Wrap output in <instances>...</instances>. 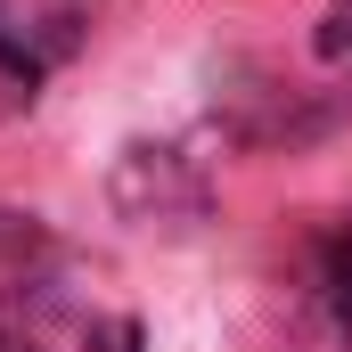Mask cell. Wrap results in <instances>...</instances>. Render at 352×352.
<instances>
[{
  "instance_id": "1",
  "label": "cell",
  "mask_w": 352,
  "mask_h": 352,
  "mask_svg": "<svg viewBox=\"0 0 352 352\" xmlns=\"http://www.w3.org/2000/svg\"><path fill=\"white\" fill-rule=\"evenodd\" d=\"M0 352H140V320L66 278H25L0 303Z\"/></svg>"
},
{
  "instance_id": "2",
  "label": "cell",
  "mask_w": 352,
  "mask_h": 352,
  "mask_svg": "<svg viewBox=\"0 0 352 352\" xmlns=\"http://www.w3.org/2000/svg\"><path fill=\"white\" fill-rule=\"evenodd\" d=\"M115 197H123V213L131 221H188L197 205H205V188L180 173L173 148H123V164H115Z\"/></svg>"
},
{
  "instance_id": "3",
  "label": "cell",
  "mask_w": 352,
  "mask_h": 352,
  "mask_svg": "<svg viewBox=\"0 0 352 352\" xmlns=\"http://www.w3.org/2000/svg\"><path fill=\"white\" fill-rule=\"evenodd\" d=\"M320 295H328V320H336V336L352 344V221L328 238V254H320Z\"/></svg>"
},
{
  "instance_id": "4",
  "label": "cell",
  "mask_w": 352,
  "mask_h": 352,
  "mask_svg": "<svg viewBox=\"0 0 352 352\" xmlns=\"http://www.w3.org/2000/svg\"><path fill=\"white\" fill-rule=\"evenodd\" d=\"M33 98H41V66H33V58H25V50L0 33V123H16Z\"/></svg>"
},
{
  "instance_id": "5",
  "label": "cell",
  "mask_w": 352,
  "mask_h": 352,
  "mask_svg": "<svg viewBox=\"0 0 352 352\" xmlns=\"http://www.w3.org/2000/svg\"><path fill=\"white\" fill-rule=\"evenodd\" d=\"M311 50H320V66H328L336 82H352V0H336V8L320 16V33H311Z\"/></svg>"
}]
</instances>
